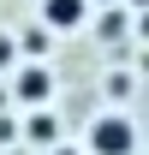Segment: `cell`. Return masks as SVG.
<instances>
[{"instance_id":"3957f363","label":"cell","mask_w":149,"mask_h":155,"mask_svg":"<svg viewBox=\"0 0 149 155\" xmlns=\"http://www.w3.org/2000/svg\"><path fill=\"white\" fill-rule=\"evenodd\" d=\"M12 90H18L24 107H48V101H54V72H48V66H18V84H12Z\"/></svg>"},{"instance_id":"52a82bcc","label":"cell","mask_w":149,"mask_h":155,"mask_svg":"<svg viewBox=\"0 0 149 155\" xmlns=\"http://www.w3.org/2000/svg\"><path fill=\"white\" fill-rule=\"evenodd\" d=\"M95 6H108V0H95Z\"/></svg>"},{"instance_id":"277c9868","label":"cell","mask_w":149,"mask_h":155,"mask_svg":"<svg viewBox=\"0 0 149 155\" xmlns=\"http://www.w3.org/2000/svg\"><path fill=\"white\" fill-rule=\"evenodd\" d=\"M30 137H36V143H54V119L42 114V107H36V114H30Z\"/></svg>"},{"instance_id":"6da1fadb","label":"cell","mask_w":149,"mask_h":155,"mask_svg":"<svg viewBox=\"0 0 149 155\" xmlns=\"http://www.w3.org/2000/svg\"><path fill=\"white\" fill-rule=\"evenodd\" d=\"M90 155H137V119L125 107L95 114L90 119Z\"/></svg>"},{"instance_id":"ba28073f","label":"cell","mask_w":149,"mask_h":155,"mask_svg":"<svg viewBox=\"0 0 149 155\" xmlns=\"http://www.w3.org/2000/svg\"><path fill=\"white\" fill-rule=\"evenodd\" d=\"M60 155H72V149H60Z\"/></svg>"},{"instance_id":"8992f818","label":"cell","mask_w":149,"mask_h":155,"mask_svg":"<svg viewBox=\"0 0 149 155\" xmlns=\"http://www.w3.org/2000/svg\"><path fill=\"white\" fill-rule=\"evenodd\" d=\"M131 6H149V0H131Z\"/></svg>"},{"instance_id":"7a4b0ae2","label":"cell","mask_w":149,"mask_h":155,"mask_svg":"<svg viewBox=\"0 0 149 155\" xmlns=\"http://www.w3.org/2000/svg\"><path fill=\"white\" fill-rule=\"evenodd\" d=\"M95 12V0H42V30H60V36H72L84 30Z\"/></svg>"},{"instance_id":"5b68a950","label":"cell","mask_w":149,"mask_h":155,"mask_svg":"<svg viewBox=\"0 0 149 155\" xmlns=\"http://www.w3.org/2000/svg\"><path fill=\"white\" fill-rule=\"evenodd\" d=\"M12 60H18V42H12L6 30H0V66H12Z\"/></svg>"}]
</instances>
